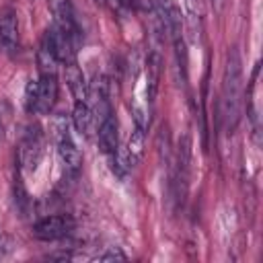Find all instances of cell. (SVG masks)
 <instances>
[{
	"label": "cell",
	"mask_w": 263,
	"mask_h": 263,
	"mask_svg": "<svg viewBox=\"0 0 263 263\" xmlns=\"http://www.w3.org/2000/svg\"><path fill=\"white\" fill-rule=\"evenodd\" d=\"M212 6H214L216 10H220V8H222V0H212Z\"/></svg>",
	"instance_id": "cell-15"
},
{
	"label": "cell",
	"mask_w": 263,
	"mask_h": 263,
	"mask_svg": "<svg viewBox=\"0 0 263 263\" xmlns=\"http://www.w3.org/2000/svg\"><path fill=\"white\" fill-rule=\"evenodd\" d=\"M74 228V220L68 214H53L37 220L33 224V236L39 240H62Z\"/></svg>",
	"instance_id": "cell-5"
},
{
	"label": "cell",
	"mask_w": 263,
	"mask_h": 263,
	"mask_svg": "<svg viewBox=\"0 0 263 263\" xmlns=\"http://www.w3.org/2000/svg\"><path fill=\"white\" fill-rule=\"evenodd\" d=\"M127 2H129V4H134V6H138V4H140V0H127Z\"/></svg>",
	"instance_id": "cell-17"
},
{
	"label": "cell",
	"mask_w": 263,
	"mask_h": 263,
	"mask_svg": "<svg viewBox=\"0 0 263 263\" xmlns=\"http://www.w3.org/2000/svg\"><path fill=\"white\" fill-rule=\"evenodd\" d=\"M43 156V132L39 123H27L21 134L18 160L25 171H35Z\"/></svg>",
	"instance_id": "cell-4"
},
{
	"label": "cell",
	"mask_w": 263,
	"mask_h": 263,
	"mask_svg": "<svg viewBox=\"0 0 263 263\" xmlns=\"http://www.w3.org/2000/svg\"><path fill=\"white\" fill-rule=\"evenodd\" d=\"M92 121H95V115H92V109L88 103H74V109H72V123L76 127V132L80 136H88L90 129H92Z\"/></svg>",
	"instance_id": "cell-13"
},
{
	"label": "cell",
	"mask_w": 263,
	"mask_h": 263,
	"mask_svg": "<svg viewBox=\"0 0 263 263\" xmlns=\"http://www.w3.org/2000/svg\"><path fill=\"white\" fill-rule=\"evenodd\" d=\"M242 60L236 49H230L226 55L224 76H222V97H220V115L226 132H234L242 115Z\"/></svg>",
	"instance_id": "cell-1"
},
{
	"label": "cell",
	"mask_w": 263,
	"mask_h": 263,
	"mask_svg": "<svg viewBox=\"0 0 263 263\" xmlns=\"http://www.w3.org/2000/svg\"><path fill=\"white\" fill-rule=\"evenodd\" d=\"M97 2H101V4H103V2H105V0H97Z\"/></svg>",
	"instance_id": "cell-18"
},
{
	"label": "cell",
	"mask_w": 263,
	"mask_h": 263,
	"mask_svg": "<svg viewBox=\"0 0 263 263\" xmlns=\"http://www.w3.org/2000/svg\"><path fill=\"white\" fill-rule=\"evenodd\" d=\"M97 138H99V146H101L103 154H107L111 160H117V154H119V125H117L115 113L97 121Z\"/></svg>",
	"instance_id": "cell-6"
},
{
	"label": "cell",
	"mask_w": 263,
	"mask_h": 263,
	"mask_svg": "<svg viewBox=\"0 0 263 263\" xmlns=\"http://www.w3.org/2000/svg\"><path fill=\"white\" fill-rule=\"evenodd\" d=\"M160 72H162V60L156 51H152L146 60V97H148V101H154V97H156Z\"/></svg>",
	"instance_id": "cell-12"
},
{
	"label": "cell",
	"mask_w": 263,
	"mask_h": 263,
	"mask_svg": "<svg viewBox=\"0 0 263 263\" xmlns=\"http://www.w3.org/2000/svg\"><path fill=\"white\" fill-rule=\"evenodd\" d=\"M127 255L119 247H107L101 255H97V261H125Z\"/></svg>",
	"instance_id": "cell-14"
},
{
	"label": "cell",
	"mask_w": 263,
	"mask_h": 263,
	"mask_svg": "<svg viewBox=\"0 0 263 263\" xmlns=\"http://www.w3.org/2000/svg\"><path fill=\"white\" fill-rule=\"evenodd\" d=\"M51 138L58 146V154L64 164V171L72 179H76L82 171V154L70 134V123L66 121V117H55L51 121Z\"/></svg>",
	"instance_id": "cell-2"
},
{
	"label": "cell",
	"mask_w": 263,
	"mask_h": 263,
	"mask_svg": "<svg viewBox=\"0 0 263 263\" xmlns=\"http://www.w3.org/2000/svg\"><path fill=\"white\" fill-rule=\"evenodd\" d=\"M47 6L51 10V14H53V25H58L66 33H72V35L80 37L78 35L80 31H78V25H76L74 10H72L70 0H47Z\"/></svg>",
	"instance_id": "cell-7"
},
{
	"label": "cell",
	"mask_w": 263,
	"mask_h": 263,
	"mask_svg": "<svg viewBox=\"0 0 263 263\" xmlns=\"http://www.w3.org/2000/svg\"><path fill=\"white\" fill-rule=\"evenodd\" d=\"M2 138H4V127H2V119H0V142H2Z\"/></svg>",
	"instance_id": "cell-16"
},
{
	"label": "cell",
	"mask_w": 263,
	"mask_h": 263,
	"mask_svg": "<svg viewBox=\"0 0 263 263\" xmlns=\"http://www.w3.org/2000/svg\"><path fill=\"white\" fill-rule=\"evenodd\" d=\"M144 129H146L144 125H138V123H136L132 136H129V140H127L125 150H123L121 154H117V158H121V164H123L125 168L136 166V164L142 160V156H144Z\"/></svg>",
	"instance_id": "cell-9"
},
{
	"label": "cell",
	"mask_w": 263,
	"mask_h": 263,
	"mask_svg": "<svg viewBox=\"0 0 263 263\" xmlns=\"http://www.w3.org/2000/svg\"><path fill=\"white\" fill-rule=\"evenodd\" d=\"M58 99V78L49 74H39L37 80H31L25 88V107L29 113L45 115L53 109Z\"/></svg>",
	"instance_id": "cell-3"
},
{
	"label": "cell",
	"mask_w": 263,
	"mask_h": 263,
	"mask_svg": "<svg viewBox=\"0 0 263 263\" xmlns=\"http://www.w3.org/2000/svg\"><path fill=\"white\" fill-rule=\"evenodd\" d=\"M64 68H66V82L70 86L72 97L76 99V103H86V99H88V82H86L82 70L78 68L76 60L74 62H66Z\"/></svg>",
	"instance_id": "cell-10"
},
{
	"label": "cell",
	"mask_w": 263,
	"mask_h": 263,
	"mask_svg": "<svg viewBox=\"0 0 263 263\" xmlns=\"http://www.w3.org/2000/svg\"><path fill=\"white\" fill-rule=\"evenodd\" d=\"M0 45L8 53L18 49V18L12 10L0 14Z\"/></svg>",
	"instance_id": "cell-8"
},
{
	"label": "cell",
	"mask_w": 263,
	"mask_h": 263,
	"mask_svg": "<svg viewBox=\"0 0 263 263\" xmlns=\"http://www.w3.org/2000/svg\"><path fill=\"white\" fill-rule=\"evenodd\" d=\"M60 58L51 45V39L49 35L45 33L41 43H39V49H37V66H39V74H49V76H55L58 74V66H60Z\"/></svg>",
	"instance_id": "cell-11"
}]
</instances>
